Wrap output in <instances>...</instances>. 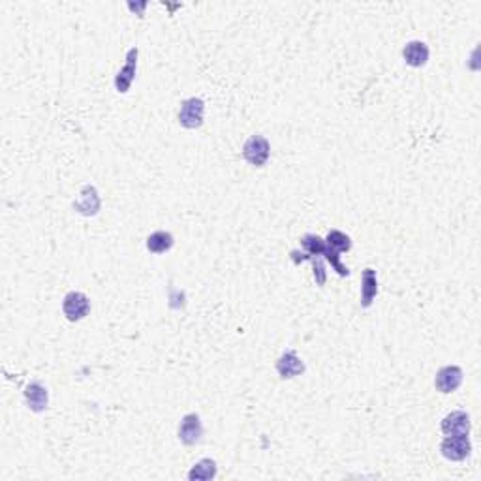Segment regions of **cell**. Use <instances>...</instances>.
<instances>
[{
    "label": "cell",
    "instance_id": "cell-1",
    "mask_svg": "<svg viewBox=\"0 0 481 481\" xmlns=\"http://www.w3.org/2000/svg\"><path fill=\"white\" fill-rule=\"evenodd\" d=\"M269 154H271V145L263 135L254 134L244 142L243 158L248 162L251 166H256V167L265 166L267 160H269Z\"/></svg>",
    "mask_w": 481,
    "mask_h": 481
},
{
    "label": "cell",
    "instance_id": "cell-2",
    "mask_svg": "<svg viewBox=\"0 0 481 481\" xmlns=\"http://www.w3.org/2000/svg\"><path fill=\"white\" fill-rule=\"evenodd\" d=\"M203 113H205V102L201 98H188L180 103L179 122L180 126L188 130H196L203 124Z\"/></svg>",
    "mask_w": 481,
    "mask_h": 481
},
{
    "label": "cell",
    "instance_id": "cell-3",
    "mask_svg": "<svg viewBox=\"0 0 481 481\" xmlns=\"http://www.w3.org/2000/svg\"><path fill=\"white\" fill-rule=\"evenodd\" d=\"M472 451L469 434H457V437H446L440 444V453L448 461H464Z\"/></svg>",
    "mask_w": 481,
    "mask_h": 481
},
{
    "label": "cell",
    "instance_id": "cell-4",
    "mask_svg": "<svg viewBox=\"0 0 481 481\" xmlns=\"http://www.w3.org/2000/svg\"><path fill=\"white\" fill-rule=\"evenodd\" d=\"M90 301L89 297L81 294V292H70L62 301V312L70 321L83 320L89 314Z\"/></svg>",
    "mask_w": 481,
    "mask_h": 481
},
{
    "label": "cell",
    "instance_id": "cell-5",
    "mask_svg": "<svg viewBox=\"0 0 481 481\" xmlns=\"http://www.w3.org/2000/svg\"><path fill=\"white\" fill-rule=\"evenodd\" d=\"M203 437V423H201V417L198 414H186L183 419H180L179 425V440L185 446H194L198 444Z\"/></svg>",
    "mask_w": 481,
    "mask_h": 481
},
{
    "label": "cell",
    "instance_id": "cell-6",
    "mask_svg": "<svg viewBox=\"0 0 481 481\" xmlns=\"http://www.w3.org/2000/svg\"><path fill=\"white\" fill-rule=\"evenodd\" d=\"M462 384V369L457 365L442 366L438 371L437 378H434V385L440 393H453L459 389V385Z\"/></svg>",
    "mask_w": 481,
    "mask_h": 481
},
{
    "label": "cell",
    "instance_id": "cell-7",
    "mask_svg": "<svg viewBox=\"0 0 481 481\" xmlns=\"http://www.w3.org/2000/svg\"><path fill=\"white\" fill-rule=\"evenodd\" d=\"M276 372L284 380L296 378V376H301L303 372H305V363H303L301 357L294 350H286L278 357V361H276Z\"/></svg>",
    "mask_w": 481,
    "mask_h": 481
},
{
    "label": "cell",
    "instance_id": "cell-8",
    "mask_svg": "<svg viewBox=\"0 0 481 481\" xmlns=\"http://www.w3.org/2000/svg\"><path fill=\"white\" fill-rule=\"evenodd\" d=\"M440 427H442V432L446 437L470 434V416L462 410L451 412V414L444 417Z\"/></svg>",
    "mask_w": 481,
    "mask_h": 481
},
{
    "label": "cell",
    "instance_id": "cell-9",
    "mask_svg": "<svg viewBox=\"0 0 481 481\" xmlns=\"http://www.w3.org/2000/svg\"><path fill=\"white\" fill-rule=\"evenodd\" d=\"M137 47H132L128 53H126V65L122 66L121 71L117 74L115 77V89L119 92H128L130 85L134 81L135 76V68H137Z\"/></svg>",
    "mask_w": 481,
    "mask_h": 481
},
{
    "label": "cell",
    "instance_id": "cell-10",
    "mask_svg": "<svg viewBox=\"0 0 481 481\" xmlns=\"http://www.w3.org/2000/svg\"><path fill=\"white\" fill-rule=\"evenodd\" d=\"M403 57H405V62L408 66H414V68H421V66L427 65L429 60V45L421 42V40H412L405 45L403 49Z\"/></svg>",
    "mask_w": 481,
    "mask_h": 481
},
{
    "label": "cell",
    "instance_id": "cell-11",
    "mask_svg": "<svg viewBox=\"0 0 481 481\" xmlns=\"http://www.w3.org/2000/svg\"><path fill=\"white\" fill-rule=\"evenodd\" d=\"M74 207L77 212H81L85 217H94L100 211V196H98L96 188L92 185H85Z\"/></svg>",
    "mask_w": 481,
    "mask_h": 481
},
{
    "label": "cell",
    "instance_id": "cell-12",
    "mask_svg": "<svg viewBox=\"0 0 481 481\" xmlns=\"http://www.w3.org/2000/svg\"><path fill=\"white\" fill-rule=\"evenodd\" d=\"M25 400L33 412H44L49 403V393L40 382H31L25 387Z\"/></svg>",
    "mask_w": 481,
    "mask_h": 481
},
{
    "label": "cell",
    "instance_id": "cell-13",
    "mask_svg": "<svg viewBox=\"0 0 481 481\" xmlns=\"http://www.w3.org/2000/svg\"><path fill=\"white\" fill-rule=\"evenodd\" d=\"M378 294V278H376V271L365 269L361 276V307L369 308L374 301V297Z\"/></svg>",
    "mask_w": 481,
    "mask_h": 481
},
{
    "label": "cell",
    "instance_id": "cell-14",
    "mask_svg": "<svg viewBox=\"0 0 481 481\" xmlns=\"http://www.w3.org/2000/svg\"><path fill=\"white\" fill-rule=\"evenodd\" d=\"M175 239L169 231H154L147 239V251L153 254H164L174 246Z\"/></svg>",
    "mask_w": 481,
    "mask_h": 481
},
{
    "label": "cell",
    "instance_id": "cell-15",
    "mask_svg": "<svg viewBox=\"0 0 481 481\" xmlns=\"http://www.w3.org/2000/svg\"><path fill=\"white\" fill-rule=\"evenodd\" d=\"M217 475V462L212 459H201L199 462H196L192 466V470L188 472V480L196 481V480H212Z\"/></svg>",
    "mask_w": 481,
    "mask_h": 481
},
{
    "label": "cell",
    "instance_id": "cell-16",
    "mask_svg": "<svg viewBox=\"0 0 481 481\" xmlns=\"http://www.w3.org/2000/svg\"><path fill=\"white\" fill-rule=\"evenodd\" d=\"M326 244L329 248H333L335 252H348L352 248V239L348 237L346 233H342L339 230H331L326 237Z\"/></svg>",
    "mask_w": 481,
    "mask_h": 481
},
{
    "label": "cell",
    "instance_id": "cell-17",
    "mask_svg": "<svg viewBox=\"0 0 481 481\" xmlns=\"http://www.w3.org/2000/svg\"><path fill=\"white\" fill-rule=\"evenodd\" d=\"M301 244L303 248L307 251V254H310V256H323V252H326V239L318 237V235H312V233H308V235H305V237L301 239Z\"/></svg>",
    "mask_w": 481,
    "mask_h": 481
},
{
    "label": "cell",
    "instance_id": "cell-18",
    "mask_svg": "<svg viewBox=\"0 0 481 481\" xmlns=\"http://www.w3.org/2000/svg\"><path fill=\"white\" fill-rule=\"evenodd\" d=\"M310 262L314 265V280L318 286H323L326 284V271H323V263L318 256H310Z\"/></svg>",
    "mask_w": 481,
    "mask_h": 481
}]
</instances>
